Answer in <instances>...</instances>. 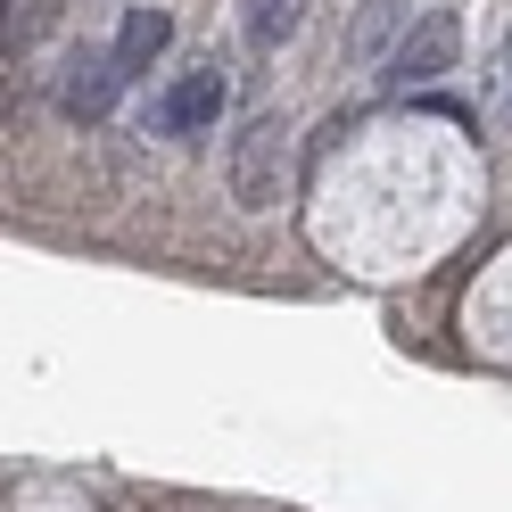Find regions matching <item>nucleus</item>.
<instances>
[{"label": "nucleus", "mask_w": 512, "mask_h": 512, "mask_svg": "<svg viewBox=\"0 0 512 512\" xmlns=\"http://www.w3.org/2000/svg\"><path fill=\"white\" fill-rule=\"evenodd\" d=\"M455 50H463V17L455 9H422V17H413V34L389 50L380 83H389V91H422V83H438L446 67H455Z\"/></svg>", "instance_id": "7ed1b4c3"}, {"label": "nucleus", "mask_w": 512, "mask_h": 512, "mask_svg": "<svg viewBox=\"0 0 512 512\" xmlns=\"http://www.w3.org/2000/svg\"><path fill=\"white\" fill-rule=\"evenodd\" d=\"M223 108H232V75H223L215 58H199V67H182L166 83V100L149 108V124H157V133H174V141H190V133H215Z\"/></svg>", "instance_id": "f03ea898"}, {"label": "nucleus", "mask_w": 512, "mask_h": 512, "mask_svg": "<svg viewBox=\"0 0 512 512\" xmlns=\"http://www.w3.org/2000/svg\"><path fill=\"white\" fill-rule=\"evenodd\" d=\"M298 25H306V0H248L240 34H248V50H281Z\"/></svg>", "instance_id": "0eeeda50"}, {"label": "nucleus", "mask_w": 512, "mask_h": 512, "mask_svg": "<svg viewBox=\"0 0 512 512\" xmlns=\"http://www.w3.org/2000/svg\"><path fill=\"white\" fill-rule=\"evenodd\" d=\"M413 34V0H364L356 9V25H347V42H339V58L347 67H389V50Z\"/></svg>", "instance_id": "20e7f679"}, {"label": "nucleus", "mask_w": 512, "mask_h": 512, "mask_svg": "<svg viewBox=\"0 0 512 512\" xmlns=\"http://www.w3.org/2000/svg\"><path fill=\"white\" fill-rule=\"evenodd\" d=\"M281 190H290V124L265 108L232 141V199L240 207H281Z\"/></svg>", "instance_id": "f257e3e1"}, {"label": "nucleus", "mask_w": 512, "mask_h": 512, "mask_svg": "<svg viewBox=\"0 0 512 512\" xmlns=\"http://www.w3.org/2000/svg\"><path fill=\"white\" fill-rule=\"evenodd\" d=\"M124 83H133V75L116 67V50H83V58H75V75H67V91H58V108H67L75 124H100V116L116 108V91H124Z\"/></svg>", "instance_id": "39448f33"}, {"label": "nucleus", "mask_w": 512, "mask_h": 512, "mask_svg": "<svg viewBox=\"0 0 512 512\" xmlns=\"http://www.w3.org/2000/svg\"><path fill=\"white\" fill-rule=\"evenodd\" d=\"M504 83H512V34H504Z\"/></svg>", "instance_id": "6e6552de"}, {"label": "nucleus", "mask_w": 512, "mask_h": 512, "mask_svg": "<svg viewBox=\"0 0 512 512\" xmlns=\"http://www.w3.org/2000/svg\"><path fill=\"white\" fill-rule=\"evenodd\" d=\"M166 42H174V17L166 9H124V25H116V67L124 75H149L157 67V58H166Z\"/></svg>", "instance_id": "423d86ee"}]
</instances>
